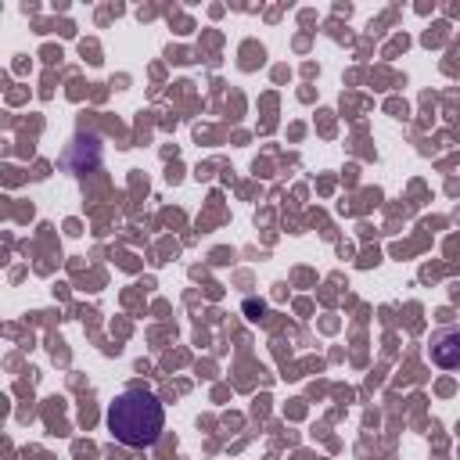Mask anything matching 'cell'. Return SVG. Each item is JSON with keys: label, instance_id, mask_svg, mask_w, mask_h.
Segmentation results:
<instances>
[{"label": "cell", "instance_id": "1", "mask_svg": "<svg viewBox=\"0 0 460 460\" xmlns=\"http://www.w3.org/2000/svg\"><path fill=\"white\" fill-rule=\"evenodd\" d=\"M162 428H165V410L158 395L147 388H126L108 406V431L115 435V442L129 449L155 446L162 438Z\"/></svg>", "mask_w": 460, "mask_h": 460}, {"label": "cell", "instance_id": "2", "mask_svg": "<svg viewBox=\"0 0 460 460\" xmlns=\"http://www.w3.org/2000/svg\"><path fill=\"white\" fill-rule=\"evenodd\" d=\"M431 363L442 370H460V327H438L428 341Z\"/></svg>", "mask_w": 460, "mask_h": 460}]
</instances>
